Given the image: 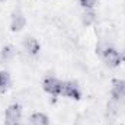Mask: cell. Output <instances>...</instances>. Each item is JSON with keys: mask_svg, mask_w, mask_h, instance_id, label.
I'll use <instances>...</instances> for the list:
<instances>
[{"mask_svg": "<svg viewBox=\"0 0 125 125\" xmlns=\"http://www.w3.org/2000/svg\"><path fill=\"white\" fill-rule=\"evenodd\" d=\"M26 26V16L21 9L13 10L12 18H10V31L12 32H21Z\"/></svg>", "mask_w": 125, "mask_h": 125, "instance_id": "6", "label": "cell"}, {"mask_svg": "<svg viewBox=\"0 0 125 125\" xmlns=\"http://www.w3.org/2000/svg\"><path fill=\"white\" fill-rule=\"evenodd\" d=\"M111 97H112L114 102H116L119 105H125V80L118 79L112 83Z\"/></svg>", "mask_w": 125, "mask_h": 125, "instance_id": "5", "label": "cell"}, {"mask_svg": "<svg viewBox=\"0 0 125 125\" xmlns=\"http://www.w3.org/2000/svg\"><path fill=\"white\" fill-rule=\"evenodd\" d=\"M100 55H102L105 64H106L108 67H111V68H116V67H119L121 62H122V55H121V52H119L116 48L111 47V45L105 47V48L100 51Z\"/></svg>", "mask_w": 125, "mask_h": 125, "instance_id": "1", "label": "cell"}, {"mask_svg": "<svg viewBox=\"0 0 125 125\" xmlns=\"http://www.w3.org/2000/svg\"><path fill=\"white\" fill-rule=\"evenodd\" d=\"M0 1H6V0H0Z\"/></svg>", "mask_w": 125, "mask_h": 125, "instance_id": "13", "label": "cell"}, {"mask_svg": "<svg viewBox=\"0 0 125 125\" xmlns=\"http://www.w3.org/2000/svg\"><path fill=\"white\" fill-rule=\"evenodd\" d=\"M13 57H15V50H13V47L6 45V47H3V48H1V54H0L1 61L7 62V61H10Z\"/></svg>", "mask_w": 125, "mask_h": 125, "instance_id": "10", "label": "cell"}, {"mask_svg": "<svg viewBox=\"0 0 125 125\" xmlns=\"http://www.w3.org/2000/svg\"><path fill=\"white\" fill-rule=\"evenodd\" d=\"M79 3L84 10H93L97 0H79Z\"/></svg>", "mask_w": 125, "mask_h": 125, "instance_id": "11", "label": "cell"}, {"mask_svg": "<svg viewBox=\"0 0 125 125\" xmlns=\"http://www.w3.org/2000/svg\"><path fill=\"white\" fill-rule=\"evenodd\" d=\"M42 89H44L48 94L57 97V96L61 94L62 80L54 77V76H47V77H44V80H42Z\"/></svg>", "mask_w": 125, "mask_h": 125, "instance_id": "3", "label": "cell"}, {"mask_svg": "<svg viewBox=\"0 0 125 125\" xmlns=\"http://www.w3.org/2000/svg\"><path fill=\"white\" fill-rule=\"evenodd\" d=\"M12 86V77L10 73L6 70H0V92L6 93Z\"/></svg>", "mask_w": 125, "mask_h": 125, "instance_id": "9", "label": "cell"}, {"mask_svg": "<svg viewBox=\"0 0 125 125\" xmlns=\"http://www.w3.org/2000/svg\"><path fill=\"white\" fill-rule=\"evenodd\" d=\"M22 106L19 103H10L4 111V125H21Z\"/></svg>", "mask_w": 125, "mask_h": 125, "instance_id": "2", "label": "cell"}, {"mask_svg": "<svg viewBox=\"0 0 125 125\" xmlns=\"http://www.w3.org/2000/svg\"><path fill=\"white\" fill-rule=\"evenodd\" d=\"M29 125H51V121L44 112H33L29 116Z\"/></svg>", "mask_w": 125, "mask_h": 125, "instance_id": "8", "label": "cell"}, {"mask_svg": "<svg viewBox=\"0 0 125 125\" xmlns=\"http://www.w3.org/2000/svg\"><path fill=\"white\" fill-rule=\"evenodd\" d=\"M61 94L68 97V99H71V100H80L82 99V89H80L77 82L67 80V82H62Z\"/></svg>", "mask_w": 125, "mask_h": 125, "instance_id": "4", "label": "cell"}, {"mask_svg": "<svg viewBox=\"0 0 125 125\" xmlns=\"http://www.w3.org/2000/svg\"><path fill=\"white\" fill-rule=\"evenodd\" d=\"M22 45H23V50H25L29 55H38L39 51H41V45H39L38 39L33 38V36H25Z\"/></svg>", "mask_w": 125, "mask_h": 125, "instance_id": "7", "label": "cell"}, {"mask_svg": "<svg viewBox=\"0 0 125 125\" xmlns=\"http://www.w3.org/2000/svg\"><path fill=\"white\" fill-rule=\"evenodd\" d=\"M83 16H84V18H83L84 25H90V23L94 21V13L92 12V10H86V13H84Z\"/></svg>", "mask_w": 125, "mask_h": 125, "instance_id": "12", "label": "cell"}]
</instances>
